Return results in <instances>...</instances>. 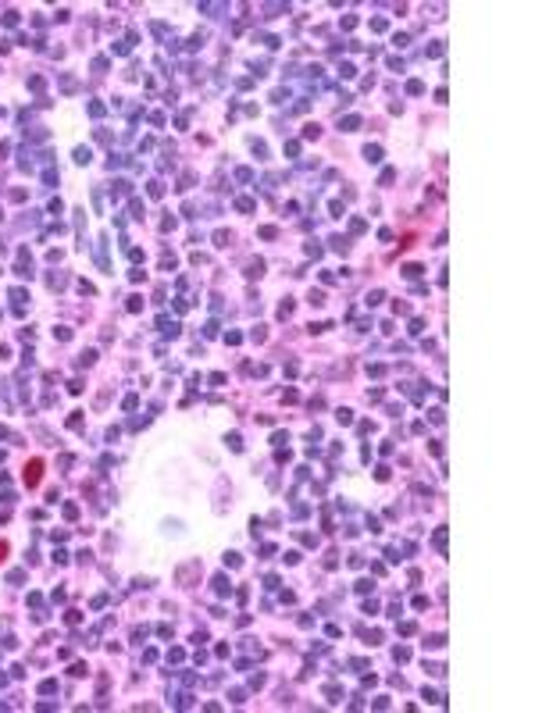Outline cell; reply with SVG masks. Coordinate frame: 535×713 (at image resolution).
<instances>
[{"mask_svg": "<svg viewBox=\"0 0 535 713\" xmlns=\"http://www.w3.org/2000/svg\"><path fill=\"white\" fill-rule=\"evenodd\" d=\"M40 478H43V460L36 457V460L25 463V482H29V485H40Z\"/></svg>", "mask_w": 535, "mask_h": 713, "instance_id": "1", "label": "cell"}, {"mask_svg": "<svg viewBox=\"0 0 535 713\" xmlns=\"http://www.w3.org/2000/svg\"><path fill=\"white\" fill-rule=\"evenodd\" d=\"M4 556H8V542H0V560H4Z\"/></svg>", "mask_w": 535, "mask_h": 713, "instance_id": "2", "label": "cell"}]
</instances>
